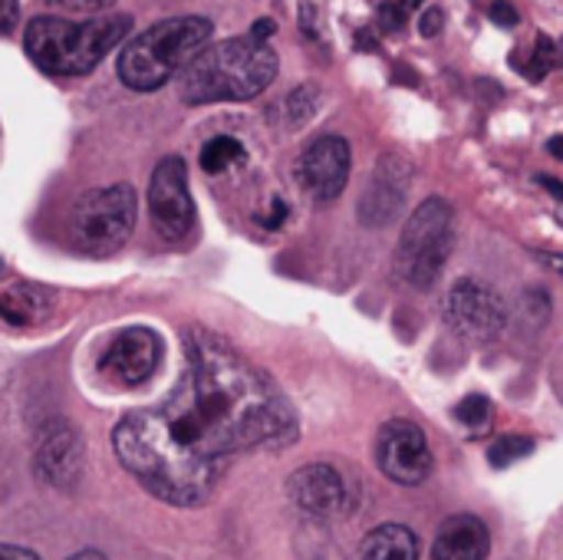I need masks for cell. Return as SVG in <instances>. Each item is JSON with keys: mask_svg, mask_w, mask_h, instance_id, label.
<instances>
[{"mask_svg": "<svg viewBox=\"0 0 563 560\" xmlns=\"http://www.w3.org/2000/svg\"><path fill=\"white\" fill-rule=\"evenodd\" d=\"M277 76V53L257 36H231L205 46L178 79L188 106L208 102H244L261 96Z\"/></svg>", "mask_w": 563, "mask_h": 560, "instance_id": "7a4b0ae2", "label": "cell"}, {"mask_svg": "<svg viewBox=\"0 0 563 560\" xmlns=\"http://www.w3.org/2000/svg\"><path fill=\"white\" fill-rule=\"evenodd\" d=\"M33 469H36V475L46 485H56V488H69L79 479V469H82V442L73 432V426L59 422L56 429H49L40 439Z\"/></svg>", "mask_w": 563, "mask_h": 560, "instance_id": "5bb4252c", "label": "cell"}, {"mask_svg": "<svg viewBox=\"0 0 563 560\" xmlns=\"http://www.w3.org/2000/svg\"><path fill=\"white\" fill-rule=\"evenodd\" d=\"M538 182H541V185H548V188H551V191H554V195H558V198L563 201V185L558 182V178H551V175H541Z\"/></svg>", "mask_w": 563, "mask_h": 560, "instance_id": "4dcf8cb0", "label": "cell"}, {"mask_svg": "<svg viewBox=\"0 0 563 560\" xmlns=\"http://www.w3.org/2000/svg\"><path fill=\"white\" fill-rule=\"evenodd\" d=\"M538 261H541V264H548L558 277H563V254H551V251H544V254H538Z\"/></svg>", "mask_w": 563, "mask_h": 560, "instance_id": "f1b7e54d", "label": "cell"}, {"mask_svg": "<svg viewBox=\"0 0 563 560\" xmlns=\"http://www.w3.org/2000/svg\"><path fill=\"white\" fill-rule=\"evenodd\" d=\"M442 26H445V13H442L439 7H429V10L419 17V30H422V36H439V33H442Z\"/></svg>", "mask_w": 563, "mask_h": 560, "instance_id": "cb8c5ba5", "label": "cell"}, {"mask_svg": "<svg viewBox=\"0 0 563 560\" xmlns=\"http://www.w3.org/2000/svg\"><path fill=\"white\" fill-rule=\"evenodd\" d=\"M132 30L129 13L92 17L82 23L59 17H36L26 23V56L49 76H86L92 73L106 53L122 43Z\"/></svg>", "mask_w": 563, "mask_h": 560, "instance_id": "3957f363", "label": "cell"}, {"mask_svg": "<svg viewBox=\"0 0 563 560\" xmlns=\"http://www.w3.org/2000/svg\"><path fill=\"white\" fill-rule=\"evenodd\" d=\"M284 218H287V205H284V201H274V208H271V218H267V224H271V228H277V224H280Z\"/></svg>", "mask_w": 563, "mask_h": 560, "instance_id": "f546056e", "label": "cell"}, {"mask_svg": "<svg viewBox=\"0 0 563 560\" xmlns=\"http://www.w3.org/2000/svg\"><path fill=\"white\" fill-rule=\"evenodd\" d=\"M16 17H20L16 0H0V33H10L16 26Z\"/></svg>", "mask_w": 563, "mask_h": 560, "instance_id": "484cf974", "label": "cell"}, {"mask_svg": "<svg viewBox=\"0 0 563 560\" xmlns=\"http://www.w3.org/2000/svg\"><path fill=\"white\" fill-rule=\"evenodd\" d=\"M148 211L152 224L165 241H185L195 228V201L188 191V168L178 155H168L155 165L148 182Z\"/></svg>", "mask_w": 563, "mask_h": 560, "instance_id": "52a82bcc", "label": "cell"}, {"mask_svg": "<svg viewBox=\"0 0 563 560\" xmlns=\"http://www.w3.org/2000/svg\"><path fill=\"white\" fill-rule=\"evenodd\" d=\"M409 185H412L409 162L399 155H383L360 198V221L366 228H386L389 221H396L406 208Z\"/></svg>", "mask_w": 563, "mask_h": 560, "instance_id": "7c38bea8", "label": "cell"}, {"mask_svg": "<svg viewBox=\"0 0 563 560\" xmlns=\"http://www.w3.org/2000/svg\"><path fill=\"white\" fill-rule=\"evenodd\" d=\"M297 182L317 201H333L350 182V145L340 135H320L297 158Z\"/></svg>", "mask_w": 563, "mask_h": 560, "instance_id": "30bf717a", "label": "cell"}, {"mask_svg": "<svg viewBox=\"0 0 563 560\" xmlns=\"http://www.w3.org/2000/svg\"><path fill=\"white\" fill-rule=\"evenodd\" d=\"M287 495L300 512L317 515V518H333L350 502L343 475L333 465H323V462L297 469L290 475V482H287Z\"/></svg>", "mask_w": 563, "mask_h": 560, "instance_id": "4fadbf2b", "label": "cell"}, {"mask_svg": "<svg viewBox=\"0 0 563 560\" xmlns=\"http://www.w3.org/2000/svg\"><path fill=\"white\" fill-rule=\"evenodd\" d=\"M548 149H551V155H554V158H561L563 162V135H554V139L548 142Z\"/></svg>", "mask_w": 563, "mask_h": 560, "instance_id": "1f68e13d", "label": "cell"}, {"mask_svg": "<svg viewBox=\"0 0 563 560\" xmlns=\"http://www.w3.org/2000/svg\"><path fill=\"white\" fill-rule=\"evenodd\" d=\"M135 228V188L109 185L82 195L73 208V244L82 254L106 257L115 254Z\"/></svg>", "mask_w": 563, "mask_h": 560, "instance_id": "8992f818", "label": "cell"}, {"mask_svg": "<svg viewBox=\"0 0 563 560\" xmlns=\"http://www.w3.org/2000/svg\"><path fill=\"white\" fill-rule=\"evenodd\" d=\"M531 449H534V439L505 436V439H498V442L488 449V462H492L495 469H508V465H515V462L528 459V455H531Z\"/></svg>", "mask_w": 563, "mask_h": 560, "instance_id": "d6986e66", "label": "cell"}, {"mask_svg": "<svg viewBox=\"0 0 563 560\" xmlns=\"http://www.w3.org/2000/svg\"><path fill=\"white\" fill-rule=\"evenodd\" d=\"M317 102H320V92H317L313 86H303V89H297V92H294V96L287 99L290 125H300V122H307V119L313 116Z\"/></svg>", "mask_w": 563, "mask_h": 560, "instance_id": "7402d4cb", "label": "cell"}, {"mask_svg": "<svg viewBox=\"0 0 563 560\" xmlns=\"http://www.w3.org/2000/svg\"><path fill=\"white\" fill-rule=\"evenodd\" d=\"M356 560H419V538L406 525H379L363 538Z\"/></svg>", "mask_w": 563, "mask_h": 560, "instance_id": "2e32d148", "label": "cell"}, {"mask_svg": "<svg viewBox=\"0 0 563 560\" xmlns=\"http://www.w3.org/2000/svg\"><path fill=\"white\" fill-rule=\"evenodd\" d=\"M455 416H459V422L468 426L472 432H482V429L492 422V403H488L485 396H468V399H462V406L455 409Z\"/></svg>", "mask_w": 563, "mask_h": 560, "instance_id": "ffe728a7", "label": "cell"}, {"mask_svg": "<svg viewBox=\"0 0 563 560\" xmlns=\"http://www.w3.org/2000/svg\"><path fill=\"white\" fill-rule=\"evenodd\" d=\"M66 560H109L106 554H99V551H79V554H73V558Z\"/></svg>", "mask_w": 563, "mask_h": 560, "instance_id": "d6a6232c", "label": "cell"}, {"mask_svg": "<svg viewBox=\"0 0 563 560\" xmlns=\"http://www.w3.org/2000/svg\"><path fill=\"white\" fill-rule=\"evenodd\" d=\"M53 307V297L40 287H26V284H13L7 290H0V320L7 323H40Z\"/></svg>", "mask_w": 563, "mask_h": 560, "instance_id": "e0dca14e", "label": "cell"}, {"mask_svg": "<svg viewBox=\"0 0 563 560\" xmlns=\"http://www.w3.org/2000/svg\"><path fill=\"white\" fill-rule=\"evenodd\" d=\"M379 26H383L386 33L402 30V26H406V7H402V3H383V7H379Z\"/></svg>", "mask_w": 563, "mask_h": 560, "instance_id": "603a6c76", "label": "cell"}, {"mask_svg": "<svg viewBox=\"0 0 563 560\" xmlns=\"http://www.w3.org/2000/svg\"><path fill=\"white\" fill-rule=\"evenodd\" d=\"M445 323H449L462 340L488 343V340H495V337L505 330V323H508V307H505V300H501L492 287H485V284H478V281H472V277H465V281H459V284L449 290V297H445Z\"/></svg>", "mask_w": 563, "mask_h": 560, "instance_id": "ba28073f", "label": "cell"}, {"mask_svg": "<svg viewBox=\"0 0 563 560\" xmlns=\"http://www.w3.org/2000/svg\"><path fill=\"white\" fill-rule=\"evenodd\" d=\"M0 560H40L33 551L16 548V545H0Z\"/></svg>", "mask_w": 563, "mask_h": 560, "instance_id": "83f0119b", "label": "cell"}, {"mask_svg": "<svg viewBox=\"0 0 563 560\" xmlns=\"http://www.w3.org/2000/svg\"><path fill=\"white\" fill-rule=\"evenodd\" d=\"M244 162V145L231 135H214L205 149H201V168L208 175H221L224 168Z\"/></svg>", "mask_w": 563, "mask_h": 560, "instance_id": "ac0fdd59", "label": "cell"}, {"mask_svg": "<svg viewBox=\"0 0 563 560\" xmlns=\"http://www.w3.org/2000/svg\"><path fill=\"white\" fill-rule=\"evenodd\" d=\"M297 416L267 373L228 340L195 330L188 370L165 403L125 416L112 432L122 469L168 505H201L231 455L284 449Z\"/></svg>", "mask_w": 563, "mask_h": 560, "instance_id": "6da1fadb", "label": "cell"}, {"mask_svg": "<svg viewBox=\"0 0 563 560\" xmlns=\"http://www.w3.org/2000/svg\"><path fill=\"white\" fill-rule=\"evenodd\" d=\"M558 63H561V53H558L554 40L538 36V43H534V56L528 59V76H531V79H541V76H548Z\"/></svg>", "mask_w": 563, "mask_h": 560, "instance_id": "44dd1931", "label": "cell"}, {"mask_svg": "<svg viewBox=\"0 0 563 560\" xmlns=\"http://www.w3.org/2000/svg\"><path fill=\"white\" fill-rule=\"evenodd\" d=\"M56 3H63L69 10H82V13H99V10L112 7V0H56Z\"/></svg>", "mask_w": 563, "mask_h": 560, "instance_id": "4316f807", "label": "cell"}, {"mask_svg": "<svg viewBox=\"0 0 563 560\" xmlns=\"http://www.w3.org/2000/svg\"><path fill=\"white\" fill-rule=\"evenodd\" d=\"M211 40V20L172 17L132 36L119 53V79L135 92L162 89Z\"/></svg>", "mask_w": 563, "mask_h": 560, "instance_id": "277c9868", "label": "cell"}, {"mask_svg": "<svg viewBox=\"0 0 563 560\" xmlns=\"http://www.w3.org/2000/svg\"><path fill=\"white\" fill-rule=\"evenodd\" d=\"M492 20H495L498 26H515L521 17H518V10H515L511 3H505V0H495V3H492Z\"/></svg>", "mask_w": 563, "mask_h": 560, "instance_id": "d4e9b609", "label": "cell"}, {"mask_svg": "<svg viewBox=\"0 0 563 560\" xmlns=\"http://www.w3.org/2000/svg\"><path fill=\"white\" fill-rule=\"evenodd\" d=\"M452 241H455V211L449 201L442 198H429L422 201L406 228H402V238H399V248H396V274L399 281H406L409 287H419V290H429L449 254H452Z\"/></svg>", "mask_w": 563, "mask_h": 560, "instance_id": "5b68a950", "label": "cell"}, {"mask_svg": "<svg viewBox=\"0 0 563 560\" xmlns=\"http://www.w3.org/2000/svg\"><path fill=\"white\" fill-rule=\"evenodd\" d=\"M399 3H402V7L409 10V7H416V3H422V0H399Z\"/></svg>", "mask_w": 563, "mask_h": 560, "instance_id": "836d02e7", "label": "cell"}, {"mask_svg": "<svg viewBox=\"0 0 563 560\" xmlns=\"http://www.w3.org/2000/svg\"><path fill=\"white\" fill-rule=\"evenodd\" d=\"M488 551V528L475 515H452L435 535L432 560H485Z\"/></svg>", "mask_w": 563, "mask_h": 560, "instance_id": "9a60e30c", "label": "cell"}, {"mask_svg": "<svg viewBox=\"0 0 563 560\" xmlns=\"http://www.w3.org/2000/svg\"><path fill=\"white\" fill-rule=\"evenodd\" d=\"M376 462L396 485H422L432 475V449L426 432L409 419H393L383 426L376 442Z\"/></svg>", "mask_w": 563, "mask_h": 560, "instance_id": "9c48e42d", "label": "cell"}, {"mask_svg": "<svg viewBox=\"0 0 563 560\" xmlns=\"http://www.w3.org/2000/svg\"><path fill=\"white\" fill-rule=\"evenodd\" d=\"M162 360V340L148 327H129L115 333L102 353V373L119 386H139L145 383Z\"/></svg>", "mask_w": 563, "mask_h": 560, "instance_id": "8fae6325", "label": "cell"}]
</instances>
